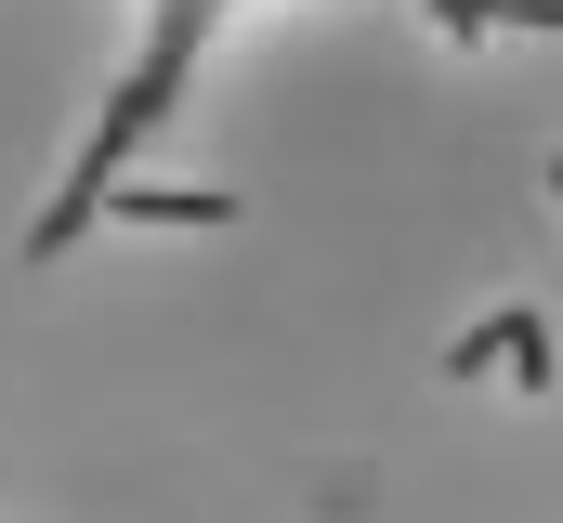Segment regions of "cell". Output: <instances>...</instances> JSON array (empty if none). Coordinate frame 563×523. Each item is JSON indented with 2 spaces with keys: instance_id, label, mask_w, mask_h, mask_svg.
I'll return each mask as SVG.
<instances>
[{
  "instance_id": "6da1fadb",
  "label": "cell",
  "mask_w": 563,
  "mask_h": 523,
  "mask_svg": "<svg viewBox=\"0 0 563 523\" xmlns=\"http://www.w3.org/2000/svg\"><path fill=\"white\" fill-rule=\"evenodd\" d=\"M250 13H263V0H119V53H106L92 105H79V131H66L40 210H26V249H40V262H66V249H79V236L144 183V157L184 131L197 79H210V53H223Z\"/></svg>"
}]
</instances>
